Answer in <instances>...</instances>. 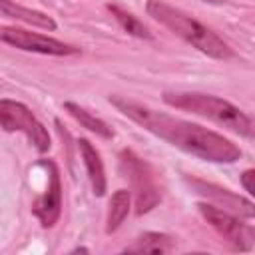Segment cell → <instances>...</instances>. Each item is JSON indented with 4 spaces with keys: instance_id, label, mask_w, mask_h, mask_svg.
Returning a JSON list of instances; mask_svg holds the SVG:
<instances>
[{
    "instance_id": "cell-16",
    "label": "cell",
    "mask_w": 255,
    "mask_h": 255,
    "mask_svg": "<svg viewBox=\"0 0 255 255\" xmlns=\"http://www.w3.org/2000/svg\"><path fill=\"white\" fill-rule=\"evenodd\" d=\"M241 185L251 197H255V169H245L241 173Z\"/></svg>"
},
{
    "instance_id": "cell-1",
    "label": "cell",
    "mask_w": 255,
    "mask_h": 255,
    "mask_svg": "<svg viewBox=\"0 0 255 255\" xmlns=\"http://www.w3.org/2000/svg\"><path fill=\"white\" fill-rule=\"evenodd\" d=\"M110 104L145 131L189 155L211 163H233L241 157V149L231 139L199 124L157 112L149 106L122 96H110Z\"/></svg>"
},
{
    "instance_id": "cell-9",
    "label": "cell",
    "mask_w": 255,
    "mask_h": 255,
    "mask_svg": "<svg viewBox=\"0 0 255 255\" xmlns=\"http://www.w3.org/2000/svg\"><path fill=\"white\" fill-rule=\"evenodd\" d=\"M48 169V187L46 191L34 201L32 213L42 223V227H54L62 213V181H60V169L52 159L40 161Z\"/></svg>"
},
{
    "instance_id": "cell-18",
    "label": "cell",
    "mask_w": 255,
    "mask_h": 255,
    "mask_svg": "<svg viewBox=\"0 0 255 255\" xmlns=\"http://www.w3.org/2000/svg\"><path fill=\"white\" fill-rule=\"evenodd\" d=\"M251 237H253V241H255V227H251Z\"/></svg>"
},
{
    "instance_id": "cell-5",
    "label": "cell",
    "mask_w": 255,
    "mask_h": 255,
    "mask_svg": "<svg viewBox=\"0 0 255 255\" xmlns=\"http://www.w3.org/2000/svg\"><path fill=\"white\" fill-rule=\"evenodd\" d=\"M0 124L4 131H22L40 153L48 151L52 145L48 129L42 126V122H38V118L30 112V108H26L20 102L6 98L0 100Z\"/></svg>"
},
{
    "instance_id": "cell-3",
    "label": "cell",
    "mask_w": 255,
    "mask_h": 255,
    "mask_svg": "<svg viewBox=\"0 0 255 255\" xmlns=\"http://www.w3.org/2000/svg\"><path fill=\"white\" fill-rule=\"evenodd\" d=\"M163 102L175 110L207 118L233 133L255 139V116L245 114L231 102L201 92H163Z\"/></svg>"
},
{
    "instance_id": "cell-8",
    "label": "cell",
    "mask_w": 255,
    "mask_h": 255,
    "mask_svg": "<svg viewBox=\"0 0 255 255\" xmlns=\"http://www.w3.org/2000/svg\"><path fill=\"white\" fill-rule=\"evenodd\" d=\"M185 181L191 185V189L195 193L203 195L209 203H213L237 217H255V203L245 199L243 195H237L227 187H221V185H215V183H209V181H203L197 177H185Z\"/></svg>"
},
{
    "instance_id": "cell-7",
    "label": "cell",
    "mask_w": 255,
    "mask_h": 255,
    "mask_svg": "<svg viewBox=\"0 0 255 255\" xmlns=\"http://www.w3.org/2000/svg\"><path fill=\"white\" fill-rule=\"evenodd\" d=\"M199 213L203 215V219L233 247L239 251H247L251 249V227H247L245 223L239 221L237 215L213 205V203H199Z\"/></svg>"
},
{
    "instance_id": "cell-12",
    "label": "cell",
    "mask_w": 255,
    "mask_h": 255,
    "mask_svg": "<svg viewBox=\"0 0 255 255\" xmlns=\"http://www.w3.org/2000/svg\"><path fill=\"white\" fill-rule=\"evenodd\" d=\"M131 207V195L128 189H116L110 205H108V215H106V233H114L122 227V223L126 221L128 213Z\"/></svg>"
},
{
    "instance_id": "cell-4",
    "label": "cell",
    "mask_w": 255,
    "mask_h": 255,
    "mask_svg": "<svg viewBox=\"0 0 255 255\" xmlns=\"http://www.w3.org/2000/svg\"><path fill=\"white\" fill-rule=\"evenodd\" d=\"M120 171L131 183L137 215L151 211L161 201V187L157 181V173L133 149L120 151Z\"/></svg>"
},
{
    "instance_id": "cell-10",
    "label": "cell",
    "mask_w": 255,
    "mask_h": 255,
    "mask_svg": "<svg viewBox=\"0 0 255 255\" xmlns=\"http://www.w3.org/2000/svg\"><path fill=\"white\" fill-rule=\"evenodd\" d=\"M78 149H80V155L84 159V165H86V171H88V179L92 183V191L94 195L102 197L106 193V171H104V161L100 157V151L86 139V137H80L78 139Z\"/></svg>"
},
{
    "instance_id": "cell-11",
    "label": "cell",
    "mask_w": 255,
    "mask_h": 255,
    "mask_svg": "<svg viewBox=\"0 0 255 255\" xmlns=\"http://www.w3.org/2000/svg\"><path fill=\"white\" fill-rule=\"evenodd\" d=\"M0 12L6 18H14V20H20V22L44 28V30H56V22L52 20V16L40 10H32L22 4H16L14 0H0Z\"/></svg>"
},
{
    "instance_id": "cell-2",
    "label": "cell",
    "mask_w": 255,
    "mask_h": 255,
    "mask_svg": "<svg viewBox=\"0 0 255 255\" xmlns=\"http://www.w3.org/2000/svg\"><path fill=\"white\" fill-rule=\"evenodd\" d=\"M145 10L155 22L165 26L169 32H173L175 36H179L181 40H185L205 56L215 60H229L235 56V52L223 38H219L211 28H207L193 16L185 14L183 10L169 6L163 0H147Z\"/></svg>"
},
{
    "instance_id": "cell-6",
    "label": "cell",
    "mask_w": 255,
    "mask_h": 255,
    "mask_svg": "<svg viewBox=\"0 0 255 255\" xmlns=\"http://www.w3.org/2000/svg\"><path fill=\"white\" fill-rule=\"evenodd\" d=\"M0 38L4 44H10L18 50L24 52H36V54H46V56H74L80 54V48L66 44L62 40H56L52 36H44L38 32H30L24 28H10L2 26L0 28Z\"/></svg>"
},
{
    "instance_id": "cell-13",
    "label": "cell",
    "mask_w": 255,
    "mask_h": 255,
    "mask_svg": "<svg viewBox=\"0 0 255 255\" xmlns=\"http://www.w3.org/2000/svg\"><path fill=\"white\" fill-rule=\"evenodd\" d=\"M64 110H66L82 128L90 129L92 133H96V135H100V137H104V139H112V137H114V129H112L104 120L92 116L86 108H82V106H78V104H74V102H66V104H64Z\"/></svg>"
},
{
    "instance_id": "cell-15",
    "label": "cell",
    "mask_w": 255,
    "mask_h": 255,
    "mask_svg": "<svg viewBox=\"0 0 255 255\" xmlns=\"http://www.w3.org/2000/svg\"><path fill=\"white\" fill-rule=\"evenodd\" d=\"M106 8H108V12L116 18V22L122 26L124 32H128L129 36H135V38L151 40V32L147 30V26H145L141 20H137L131 12H128V10H124V8L116 6V4H108Z\"/></svg>"
},
{
    "instance_id": "cell-17",
    "label": "cell",
    "mask_w": 255,
    "mask_h": 255,
    "mask_svg": "<svg viewBox=\"0 0 255 255\" xmlns=\"http://www.w3.org/2000/svg\"><path fill=\"white\" fill-rule=\"evenodd\" d=\"M203 2H209V4H223L225 0H203Z\"/></svg>"
},
{
    "instance_id": "cell-14",
    "label": "cell",
    "mask_w": 255,
    "mask_h": 255,
    "mask_svg": "<svg viewBox=\"0 0 255 255\" xmlns=\"http://www.w3.org/2000/svg\"><path fill=\"white\" fill-rule=\"evenodd\" d=\"M175 247L173 237L165 235V233H155V231H147L141 233L135 243L131 247H128L126 251L129 253H167Z\"/></svg>"
}]
</instances>
